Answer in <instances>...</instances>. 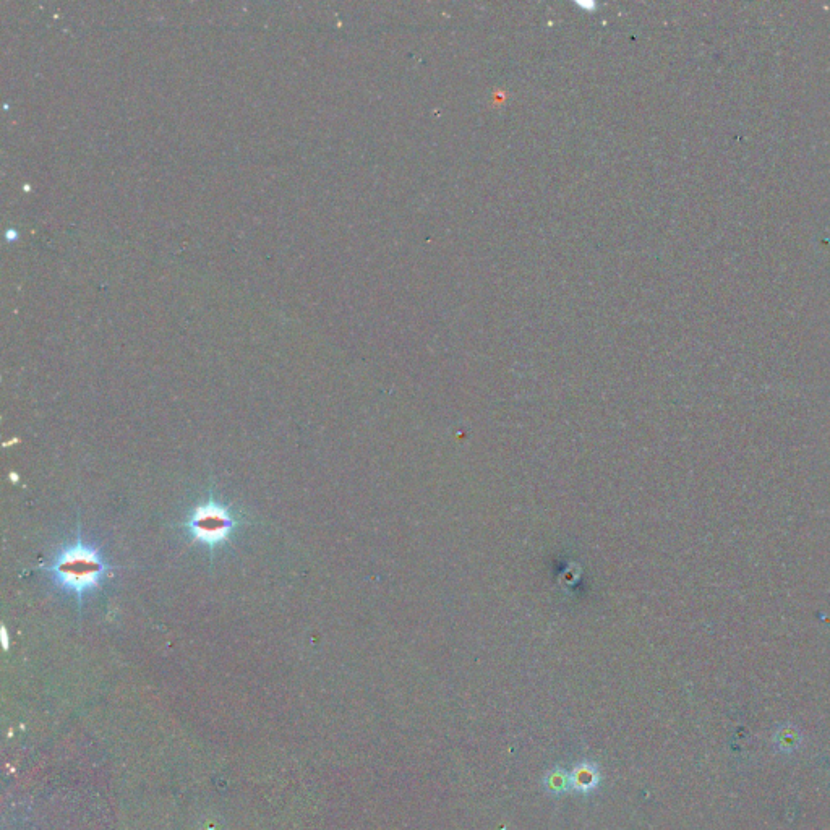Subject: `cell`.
Returning a JSON list of instances; mask_svg holds the SVG:
<instances>
[{
  "label": "cell",
  "instance_id": "cell-3",
  "mask_svg": "<svg viewBox=\"0 0 830 830\" xmlns=\"http://www.w3.org/2000/svg\"><path fill=\"white\" fill-rule=\"evenodd\" d=\"M571 775V790L578 793H592L597 790L600 785V771L599 767L592 764V762L584 761L578 766L574 767Z\"/></svg>",
  "mask_w": 830,
  "mask_h": 830
},
{
  "label": "cell",
  "instance_id": "cell-4",
  "mask_svg": "<svg viewBox=\"0 0 830 830\" xmlns=\"http://www.w3.org/2000/svg\"><path fill=\"white\" fill-rule=\"evenodd\" d=\"M545 788L548 792L561 795L571 790V775L570 772L563 771L561 767H555L553 771L548 772L544 779Z\"/></svg>",
  "mask_w": 830,
  "mask_h": 830
},
{
  "label": "cell",
  "instance_id": "cell-2",
  "mask_svg": "<svg viewBox=\"0 0 830 830\" xmlns=\"http://www.w3.org/2000/svg\"><path fill=\"white\" fill-rule=\"evenodd\" d=\"M240 526V518L231 506L224 505L210 492L208 500L198 503L184 521L185 534L193 544L208 548L213 555L219 547L229 544Z\"/></svg>",
  "mask_w": 830,
  "mask_h": 830
},
{
  "label": "cell",
  "instance_id": "cell-1",
  "mask_svg": "<svg viewBox=\"0 0 830 830\" xmlns=\"http://www.w3.org/2000/svg\"><path fill=\"white\" fill-rule=\"evenodd\" d=\"M41 570L49 574L60 592L73 597L82 612L86 595L104 586L111 576L112 566L98 545L83 539L82 527L78 524L75 539L57 548L51 561L41 566Z\"/></svg>",
  "mask_w": 830,
  "mask_h": 830
}]
</instances>
